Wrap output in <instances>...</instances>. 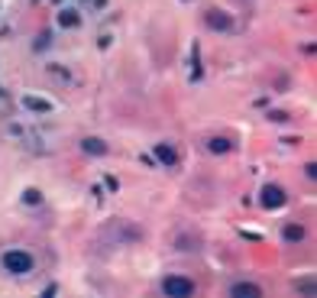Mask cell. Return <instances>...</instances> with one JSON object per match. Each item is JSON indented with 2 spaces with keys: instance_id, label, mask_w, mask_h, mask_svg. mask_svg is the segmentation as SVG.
Listing matches in <instances>:
<instances>
[{
  "instance_id": "6da1fadb",
  "label": "cell",
  "mask_w": 317,
  "mask_h": 298,
  "mask_svg": "<svg viewBox=\"0 0 317 298\" xmlns=\"http://www.w3.org/2000/svg\"><path fill=\"white\" fill-rule=\"evenodd\" d=\"M162 292H165V295H178V298H182V295H191V292H194V282H191V279H178V275H172V279H165V282H162Z\"/></svg>"
},
{
  "instance_id": "7a4b0ae2",
  "label": "cell",
  "mask_w": 317,
  "mask_h": 298,
  "mask_svg": "<svg viewBox=\"0 0 317 298\" xmlns=\"http://www.w3.org/2000/svg\"><path fill=\"white\" fill-rule=\"evenodd\" d=\"M4 266H6V269H13V272H30L32 259H30V256H26V253H6Z\"/></svg>"
},
{
  "instance_id": "3957f363",
  "label": "cell",
  "mask_w": 317,
  "mask_h": 298,
  "mask_svg": "<svg viewBox=\"0 0 317 298\" xmlns=\"http://www.w3.org/2000/svg\"><path fill=\"white\" fill-rule=\"evenodd\" d=\"M233 295H252V298H259L262 292H259V285H252V282H240V285H233Z\"/></svg>"
},
{
  "instance_id": "277c9868",
  "label": "cell",
  "mask_w": 317,
  "mask_h": 298,
  "mask_svg": "<svg viewBox=\"0 0 317 298\" xmlns=\"http://www.w3.org/2000/svg\"><path fill=\"white\" fill-rule=\"evenodd\" d=\"M266 204H282V188H266Z\"/></svg>"
},
{
  "instance_id": "5b68a950",
  "label": "cell",
  "mask_w": 317,
  "mask_h": 298,
  "mask_svg": "<svg viewBox=\"0 0 317 298\" xmlns=\"http://www.w3.org/2000/svg\"><path fill=\"white\" fill-rule=\"evenodd\" d=\"M208 23H210V26H224V30H226V26H230V20H226V17H214V10H210Z\"/></svg>"
},
{
  "instance_id": "8992f818",
  "label": "cell",
  "mask_w": 317,
  "mask_h": 298,
  "mask_svg": "<svg viewBox=\"0 0 317 298\" xmlns=\"http://www.w3.org/2000/svg\"><path fill=\"white\" fill-rule=\"evenodd\" d=\"M288 240H301V227H288Z\"/></svg>"
}]
</instances>
